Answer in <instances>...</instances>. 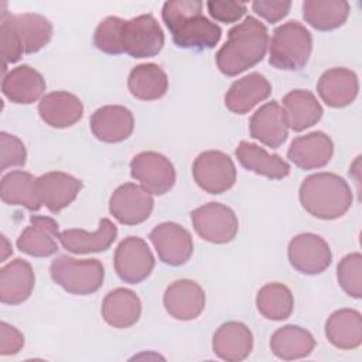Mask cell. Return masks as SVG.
I'll return each mask as SVG.
<instances>
[{
  "label": "cell",
  "instance_id": "11",
  "mask_svg": "<svg viewBox=\"0 0 362 362\" xmlns=\"http://www.w3.org/2000/svg\"><path fill=\"white\" fill-rule=\"evenodd\" d=\"M290 264L301 274L315 276L325 272L331 262V247L320 235L305 232L296 235L287 247Z\"/></svg>",
  "mask_w": 362,
  "mask_h": 362
},
{
  "label": "cell",
  "instance_id": "35",
  "mask_svg": "<svg viewBox=\"0 0 362 362\" xmlns=\"http://www.w3.org/2000/svg\"><path fill=\"white\" fill-rule=\"evenodd\" d=\"M351 6L345 0H305L303 18L318 31H331L345 24Z\"/></svg>",
  "mask_w": 362,
  "mask_h": 362
},
{
  "label": "cell",
  "instance_id": "25",
  "mask_svg": "<svg viewBox=\"0 0 362 362\" xmlns=\"http://www.w3.org/2000/svg\"><path fill=\"white\" fill-rule=\"evenodd\" d=\"M34 284L33 266L27 260L17 257L0 269V301L7 305H18L28 300Z\"/></svg>",
  "mask_w": 362,
  "mask_h": 362
},
{
  "label": "cell",
  "instance_id": "10",
  "mask_svg": "<svg viewBox=\"0 0 362 362\" xmlns=\"http://www.w3.org/2000/svg\"><path fill=\"white\" fill-rule=\"evenodd\" d=\"M154 264L156 260L148 245L139 236L124 238L115 250V272L124 283H141L151 274Z\"/></svg>",
  "mask_w": 362,
  "mask_h": 362
},
{
  "label": "cell",
  "instance_id": "41",
  "mask_svg": "<svg viewBox=\"0 0 362 362\" xmlns=\"http://www.w3.org/2000/svg\"><path fill=\"white\" fill-rule=\"evenodd\" d=\"M291 8V1H266V0H255L252 3V10L264 18L267 23L274 24L283 20Z\"/></svg>",
  "mask_w": 362,
  "mask_h": 362
},
{
  "label": "cell",
  "instance_id": "19",
  "mask_svg": "<svg viewBox=\"0 0 362 362\" xmlns=\"http://www.w3.org/2000/svg\"><path fill=\"white\" fill-rule=\"evenodd\" d=\"M334 154V143L324 132H311L296 137L288 150V160L301 170L325 167Z\"/></svg>",
  "mask_w": 362,
  "mask_h": 362
},
{
  "label": "cell",
  "instance_id": "29",
  "mask_svg": "<svg viewBox=\"0 0 362 362\" xmlns=\"http://www.w3.org/2000/svg\"><path fill=\"white\" fill-rule=\"evenodd\" d=\"M235 156L240 165L257 175L267 177L270 180H283L290 174V164L279 154H270L263 147L242 140Z\"/></svg>",
  "mask_w": 362,
  "mask_h": 362
},
{
  "label": "cell",
  "instance_id": "12",
  "mask_svg": "<svg viewBox=\"0 0 362 362\" xmlns=\"http://www.w3.org/2000/svg\"><path fill=\"white\" fill-rule=\"evenodd\" d=\"M132 177L153 195L167 194L175 184L173 163L156 151H141L130 161Z\"/></svg>",
  "mask_w": 362,
  "mask_h": 362
},
{
  "label": "cell",
  "instance_id": "32",
  "mask_svg": "<svg viewBox=\"0 0 362 362\" xmlns=\"http://www.w3.org/2000/svg\"><path fill=\"white\" fill-rule=\"evenodd\" d=\"M315 348V339L303 327L288 324L277 328L270 337V351L283 361H294L308 356Z\"/></svg>",
  "mask_w": 362,
  "mask_h": 362
},
{
  "label": "cell",
  "instance_id": "39",
  "mask_svg": "<svg viewBox=\"0 0 362 362\" xmlns=\"http://www.w3.org/2000/svg\"><path fill=\"white\" fill-rule=\"evenodd\" d=\"M0 171L10 167H23L27 161V150L24 143L14 134L0 133Z\"/></svg>",
  "mask_w": 362,
  "mask_h": 362
},
{
  "label": "cell",
  "instance_id": "20",
  "mask_svg": "<svg viewBox=\"0 0 362 362\" xmlns=\"http://www.w3.org/2000/svg\"><path fill=\"white\" fill-rule=\"evenodd\" d=\"M82 187L79 178L62 171H49L37 178L40 201L52 214H58L72 204Z\"/></svg>",
  "mask_w": 362,
  "mask_h": 362
},
{
  "label": "cell",
  "instance_id": "7",
  "mask_svg": "<svg viewBox=\"0 0 362 362\" xmlns=\"http://www.w3.org/2000/svg\"><path fill=\"white\" fill-rule=\"evenodd\" d=\"M191 222L198 236L215 245L232 242L239 229V221L232 208L221 202H208L191 212Z\"/></svg>",
  "mask_w": 362,
  "mask_h": 362
},
{
  "label": "cell",
  "instance_id": "24",
  "mask_svg": "<svg viewBox=\"0 0 362 362\" xmlns=\"http://www.w3.org/2000/svg\"><path fill=\"white\" fill-rule=\"evenodd\" d=\"M214 354L226 362H240L253 349V334L240 321L223 322L212 337Z\"/></svg>",
  "mask_w": 362,
  "mask_h": 362
},
{
  "label": "cell",
  "instance_id": "14",
  "mask_svg": "<svg viewBox=\"0 0 362 362\" xmlns=\"http://www.w3.org/2000/svg\"><path fill=\"white\" fill-rule=\"evenodd\" d=\"M158 259L168 266L185 264L194 252L191 233L175 222H163L148 235Z\"/></svg>",
  "mask_w": 362,
  "mask_h": 362
},
{
  "label": "cell",
  "instance_id": "6",
  "mask_svg": "<svg viewBox=\"0 0 362 362\" xmlns=\"http://www.w3.org/2000/svg\"><path fill=\"white\" fill-rule=\"evenodd\" d=\"M49 274L54 283L74 296L98 291L105 279V267L98 259H75L61 255L52 260Z\"/></svg>",
  "mask_w": 362,
  "mask_h": 362
},
{
  "label": "cell",
  "instance_id": "22",
  "mask_svg": "<svg viewBox=\"0 0 362 362\" xmlns=\"http://www.w3.org/2000/svg\"><path fill=\"white\" fill-rule=\"evenodd\" d=\"M317 92L321 100L329 107L339 109L349 106L359 92L358 76L348 68H331L320 76Z\"/></svg>",
  "mask_w": 362,
  "mask_h": 362
},
{
  "label": "cell",
  "instance_id": "30",
  "mask_svg": "<svg viewBox=\"0 0 362 362\" xmlns=\"http://www.w3.org/2000/svg\"><path fill=\"white\" fill-rule=\"evenodd\" d=\"M325 337L338 349L351 351L362 344V315L354 308H339L325 321Z\"/></svg>",
  "mask_w": 362,
  "mask_h": 362
},
{
  "label": "cell",
  "instance_id": "36",
  "mask_svg": "<svg viewBox=\"0 0 362 362\" xmlns=\"http://www.w3.org/2000/svg\"><path fill=\"white\" fill-rule=\"evenodd\" d=\"M256 307L266 320L283 321L293 313L294 297L283 283H267L257 291Z\"/></svg>",
  "mask_w": 362,
  "mask_h": 362
},
{
  "label": "cell",
  "instance_id": "18",
  "mask_svg": "<svg viewBox=\"0 0 362 362\" xmlns=\"http://www.w3.org/2000/svg\"><path fill=\"white\" fill-rule=\"evenodd\" d=\"M250 136L262 144L277 148L288 136V122L279 102L272 100L262 105L250 117Z\"/></svg>",
  "mask_w": 362,
  "mask_h": 362
},
{
  "label": "cell",
  "instance_id": "9",
  "mask_svg": "<svg viewBox=\"0 0 362 362\" xmlns=\"http://www.w3.org/2000/svg\"><path fill=\"white\" fill-rule=\"evenodd\" d=\"M164 47V33L151 14L124 20L122 30L123 52L132 58L156 57Z\"/></svg>",
  "mask_w": 362,
  "mask_h": 362
},
{
  "label": "cell",
  "instance_id": "3",
  "mask_svg": "<svg viewBox=\"0 0 362 362\" xmlns=\"http://www.w3.org/2000/svg\"><path fill=\"white\" fill-rule=\"evenodd\" d=\"M52 31L51 21L41 14H10L3 11L0 23V48L4 72L7 64L18 62L24 54H35L42 49L51 41Z\"/></svg>",
  "mask_w": 362,
  "mask_h": 362
},
{
  "label": "cell",
  "instance_id": "8",
  "mask_svg": "<svg viewBox=\"0 0 362 362\" xmlns=\"http://www.w3.org/2000/svg\"><path fill=\"white\" fill-rule=\"evenodd\" d=\"M192 177L201 189L218 195L235 185L236 167L226 153L206 150L199 153L194 160Z\"/></svg>",
  "mask_w": 362,
  "mask_h": 362
},
{
  "label": "cell",
  "instance_id": "2",
  "mask_svg": "<svg viewBox=\"0 0 362 362\" xmlns=\"http://www.w3.org/2000/svg\"><path fill=\"white\" fill-rule=\"evenodd\" d=\"M269 33L266 25L249 16L228 31L226 42L215 55L218 69L226 76H236L257 65L266 55Z\"/></svg>",
  "mask_w": 362,
  "mask_h": 362
},
{
  "label": "cell",
  "instance_id": "5",
  "mask_svg": "<svg viewBox=\"0 0 362 362\" xmlns=\"http://www.w3.org/2000/svg\"><path fill=\"white\" fill-rule=\"evenodd\" d=\"M313 51L311 33L298 21H287L273 31L269 64L281 71L303 69Z\"/></svg>",
  "mask_w": 362,
  "mask_h": 362
},
{
  "label": "cell",
  "instance_id": "42",
  "mask_svg": "<svg viewBox=\"0 0 362 362\" xmlns=\"http://www.w3.org/2000/svg\"><path fill=\"white\" fill-rule=\"evenodd\" d=\"M24 346V335L6 321L0 322V355H16Z\"/></svg>",
  "mask_w": 362,
  "mask_h": 362
},
{
  "label": "cell",
  "instance_id": "1",
  "mask_svg": "<svg viewBox=\"0 0 362 362\" xmlns=\"http://www.w3.org/2000/svg\"><path fill=\"white\" fill-rule=\"evenodd\" d=\"M199 0H171L163 6L161 17L177 47L204 51L214 48L222 35L218 24L202 14Z\"/></svg>",
  "mask_w": 362,
  "mask_h": 362
},
{
  "label": "cell",
  "instance_id": "26",
  "mask_svg": "<svg viewBox=\"0 0 362 362\" xmlns=\"http://www.w3.org/2000/svg\"><path fill=\"white\" fill-rule=\"evenodd\" d=\"M117 238V228L109 218H102L95 232L66 229L59 232L62 247L75 255L99 253L107 250Z\"/></svg>",
  "mask_w": 362,
  "mask_h": 362
},
{
  "label": "cell",
  "instance_id": "31",
  "mask_svg": "<svg viewBox=\"0 0 362 362\" xmlns=\"http://www.w3.org/2000/svg\"><path fill=\"white\" fill-rule=\"evenodd\" d=\"M283 109L288 127L297 133L317 124L324 113L315 95L307 89L290 90L283 98Z\"/></svg>",
  "mask_w": 362,
  "mask_h": 362
},
{
  "label": "cell",
  "instance_id": "33",
  "mask_svg": "<svg viewBox=\"0 0 362 362\" xmlns=\"http://www.w3.org/2000/svg\"><path fill=\"white\" fill-rule=\"evenodd\" d=\"M0 197L7 205L24 206L33 212L42 206L37 191V178L31 173L21 170L10 171L3 175Z\"/></svg>",
  "mask_w": 362,
  "mask_h": 362
},
{
  "label": "cell",
  "instance_id": "17",
  "mask_svg": "<svg viewBox=\"0 0 362 362\" xmlns=\"http://www.w3.org/2000/svg\"><path fill=\"white\" fill-rule=\"evenodd\" d=\"M92 134L103 143H120L129 139L134 129L133 113L120 105H106L96 109L89 120Z\"/></svg>",
  "mask_w": 362,
  "mask_h": 362
},
{
  "label": "cell",
  "instance_id": "28",
  "mask_svg": "<svg viewBox=\"0 0 362 362\" xmlns=\"http://www.w3.org/2000/svg\"><path fill=\"white\" fill-rule=\"evenodd\" d=\"M100 313L107 325L119 329L129 328L140 318L141 301L133 290L117 287L105 296Z\"/></svg>",
  "mask_w": 362,
  "mask_h": 362
},
{
  "label": "cell",
  "instance_id": "37",
  "mask_svg": "<svg viewBox=\"0 0 362 362\" xmlns=\"http://www.w3.org/2000/svg\"><path fill=\"white\" fill-rule=\"evenodd\" d=\"M337 280L344 293L352 298L362 297V255L355 252L344 256L337 266Z\"/></svg>",
  "mask_w": 362,
  "mask_h": 362
},
{
  "label": "cell",
  "instance_id": "15",
  "mask_svg": "<svg viewBox=\"0 0 362 362\" xmlns=\"http://www.w3.org/2000/svg\"><path fill=\"white\" fill-rule=\"evenodd\" d=\"M165 311L175 320L191 321L199 317L205 308L204 288L194 280L181 279L173 281L164 291Z\"/></svg>",
  "mask_w": 362,
  "mask_h": 362
},
{
  "label": "cell",
  "instance_id": "34",
  "mask_svg": "<svg viewBox=\"0 0 362 362\" xmlns=\"http://www.w3.org/2000/svg\"><path fill=\"white\" fill-rule=\"evenodd\" d=\"M127 88L136 99L157 100L168 90V76L157 64H140L130 71Z\"/></svg>",
  "mask_w": 362,
  "mask_h": 362
},
{
  "label": "cell",
  "instance_id": "13",
  "mask_svg": "<svg viewBox=\"0 0 362 362\" xmlns=\"http://www.w3.org/2000/svg\"><path fill=\"white\" fill-rule=\"evenodd\" d=\"M154 208L151 194L141 185L126 182L117 187L109 199V212L122 225H139L148 219Z\"/></svg>",
  "mask_w": 362,
  "mask_h": 362
},
{
  "label": "cell",
  "instance_id": "4",
  "mask_svg": "<svg viewBox=\"0 0 362 362\" xmlns=\"http://www.w3.org/2000/svg\"><path fill=\"white\" fill-rule=\"evenodd\" d=\"M301 206L314 218L332 221L344 216L354 195L348 182L335 173H317L305 177L298 189Z\"/></svg>",
  "mask_w": 362,
  "mask_h": 362
},
{
  "label": "cell",
  "instance_id": "21",
  "mask_svg": "<svg viewBox=\"0 0 362 362\" xmlns=\"http://www.w3.org/2000/svg\"><path fill=\"white\" fill-rule=\"evenodd\" d=\"M45 89L44 76L30 65H18L3 75L1 92L13 103L31 105L42 99Z\"/></svg>",
  "mask_w": 362,
  "mask_h": 362
},
{
  "label": "cell",
  "instance_id": "23",
  "mask_svg": "<svg viewBox=\"0 0 362 362\" xmlns=\"http://www.w3.org/2000/svg\"><path fill=\"white\" fill-rule=\"evenodd\" d=\"M41 120L54 129H66L78 123L83 116L81 99L66 90L49 92L38 103Z\"/></svg>",
  "mask_w": 362,
  "mask_h": 362
},
{
  "label": "cell",
  "instance_id": "38",
  "mask_svg": "<svg viewBox=\"0 0 362 362\" xmlns=\"http://www.w3.org/2000/svg\"><path fill=\"white\" fill-rule=\"evenodd\" d=\"M124 20L116 16H109L100 21L93 33L95 47L107 55L123 54L122 30Z\"/></svg>",
  "mask_w": 362,
  "mask_h": 362
},
{
  "label": "cell",
  "instance_id": "16",
  "mask_svg": "<svg viewBox=\"0 0 362 362\" xmlns=\"http://www.w3.org/2000/svg\"><path fill=\"white\" fill-rule=\"evenodd\" d=\"M58 222L54 218L31 215L30 225L17 239V247L33 257H49L58 252Z\"/></svg>",
  "mask_w": 362,
  "mask_h": 362
},
{
  "label": "cell",
  "instance_id": "40",
  "mask_svg": "<svg viewBox=\"0 0 362 362\" xmlns=\"http://www.w3.org/2000/svg\"><path fill=\"white\" fill-rule=\"evenodd\" d=\"M206 8H208L209 16L214 20L229 24V23H236L238 20H240L246 13L247 6H246V3H240V1L209 0V1H206Z\"/></svg>",
  "mask_w": 362,
  "mask_h": 362
},
{
  "label": "cell",
  "instance_id": "43",
  "mask_svg": "<svg viewBox=\"0 0 362 362\" xmlns=\"http://www.w3.org/2000/svg\"><path fill=\"white\" fill-rule=\"evenodd\" d=\"M1 242H3V255H1V262H4V260L7 259V256H8L10 253H13V249H11V246L8 245V242H7V239H6V236H4V235H1Z\"/></svg>",
  "mask_w": 362,
  "mask_h": 362
},
{
  "label": "cell",
  "instance_id": "27",
  "mask_svg": "<svg viewBox=\"0 0 362 362\" xmlns=\"http://www.w3.org/2000/svg\"><path fill=\"white\" fill-rule=\"evenodd\" d=\"M272 93V85L259 72H252L235 81L225 93V106L236 115L250 112L257 103L266 100Z\"/></svg>",
  "mask_w": 362,
  "mask_h": 362
}]
</instances>
